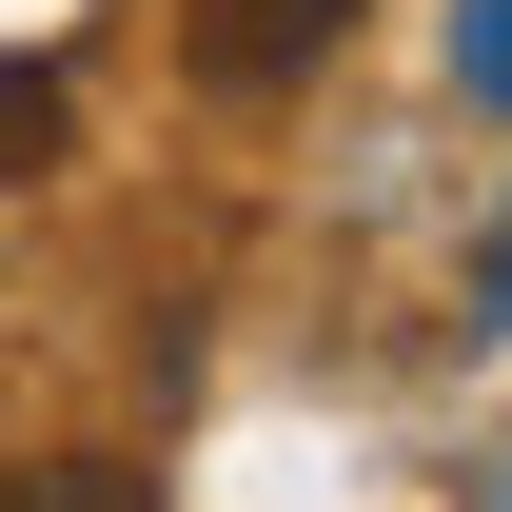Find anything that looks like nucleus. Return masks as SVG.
I'll use <instances>...</instances> for the list:
<instances>
[{
	"label": "nucleus",
	"instance_id": "obj_1",
	"mask_svg": "<svg viewBox=\"0 0 512 512\" xmlns=\"http://www.w3.org/2000/svg\"><path fill=\"white\" fill-rule=\"evenodd\" d=\"M355 40V0H197V79L217 99H276V79H316Z\"/></svg>",
	"mask_w": 512,
	"mask_h": 512
},
{
	"label": "nucleus",
	"instance_id": "obj_4",
	"mask_svg": "<svg viewBox=\"0 0 512 512\" xmlns=\"http://www.w3.org/2000/svg\"><path fill=\"white\" fill-rule=\"evenodd\" d=\"M453 79H473V99H512V0H473V20H453Z\"/></svg>",
	"mask_w": 512,
	"mask_h": 512
},
{
	"label": "nucleus",
	"instance_id": "obj_3",
	"mask_svg": "<svg viewBox=\"0 0 512 512\" xmlns=\"http://www.w3.org/2000/svg\"><path fill=\"white\" fill-rule=\"evenodd\" d=\"M0 512H158V493H138L119 453H40V473H0Z\"/></svg>",
	"mask_w": 512,
	"mask_h": 512
},
{
	"label": "nucleus",
	"instance_id": "obj_2",
	"mask_svg": "<svg viewBox=\"0 0 512 512\" xmlns=\"http://www.w3.org/2000/svg\"><path fill=\"white\" fill-rule=\"evenodd\" d=\"M60 158H79V99H60L40 60H0V197H20V178H60Z\"/></svg>",
	"mask_w": 512,
	"mask_h": 512
}]
</instances>
